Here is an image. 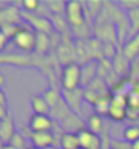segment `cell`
<instances>
[{
  "label": "cell",
  "instance_id": "26",
  "mask_svg": "<svg viewBox=\"0 0 139 149\" xmlns=\"http://www.w3.org/2000/svg\"><path fill=\"white\" fill-rule=\"evenodd\" d=\"M8 116V111H7V105H3L0 104V120H3Z\"/></svg>",
  "mask_w": 139,
  "mask_h": 149
},
{
  "label": "cell",
  "instance_id": "14",
  "mask_svg": "<svg viewBox=\"0 0 139 149\" xmlns=\"http://www.w3.org/2000/svg\"><path fill=\"white\" fill-rule=\"evenodd\" d=\"M19 19H21V13L17 8L8 7L6 10H0V27L10 23H18Z\"/></svg>",
  "mask_w": 139,
  "mask_h": 149
},
{
  "label": "cell",
  "instance_id": "1",
  "mask_svg": "<svg viewBox=\"0 0 139 149\" xmlns=\"http://www.w3.org/2000/svg\"><path fill=\"white\" fill-rule=\"evenodd\" d=\"M66 21L74 29H81L86 25L85 7L78 0H70L66 6Z\"/></svg>",
  "mask_w": 139,
  "mask_h": 149
},
{
  "label": "cell",
  "instance_id": "32",
  "mask_svg": "<svg viewBox=\"0 0 139 149\" xmlns=\"http://www.w3.org/2000/svg\"><path fill=\"white\" fill-rule=\"evenodd\" d=\"M29 149H38V148H34V146H32V148H29Z\"/></svg>",
  "mask_w": 139,
  "mask_h": 149
},
{
  "label": "cell",
  "instance_id": "10",
  "mask_svg": "<svg viewBox=\"0 0 139 149\" xmlns=\"http://www.w3.org/2000/svg\"><path fill=\"white\" fill-rule=\"evenodd\" d=\"M121 51H123V55L126 56V59L130 63H132L135 59H138L139 58V34L128 38L126 41V44L123 45Z\"/></svg>",
  "mask_w": 139,
  "mask_h": 149
},
{
  "label": "cell",
  "instance_id": "4",
  "mask_svg": "<svg viewBox=\"0 0 139 149\" xmlns=\"http://www.w3.org/2000/svg\"><path fill=\"white\" fill-rule=\"evenodd\" d=\"M23 19L29 23V26H32L36 33H45V34H50L53 32V23L49 18L42 17V15H36V14H27L21 13Z\"/></svg>",
  "mask_w": 139,
  "mask_h": 149
},
{
  "label": "cell",
  "instance_id": "17",
  "mask_svg": "<svg viewBox=\"0 0 139 149\" xmlns=\"http://www.w3.org/2000/svg\"><path fill=\"white\" fill-rule=\"evenodd\" d=\"M42 97L45 99V101L49 104L50 108H55L56 105H57L60 101H62V95H60V92L56 89V88H49V89H46L44 92V95Z\"/></svg>",
  "mask_w": 139,
  "mask_h": 149
},
{
  "label": "cell",
  "instance_id": "18",
  "mask_svg": "<svg viewBox=\"0 0 139 149\" xmlns=\"http://www.w3.org/2000/svg\"><path fill=\"white\" fill-rule=\"evenodd\" d=\"M128 25H130V27H131L128 38L139 34V8L128 13Z\"/></svg>",
  "mask_w": 139,
  "mask_h": 149
},
{
  "label": "cell",
  "instance_id": "3",
  "mask_svg": "<svg viewBox=\"0 0 139 149\" xmlns=\"http://www.w3.org/2000/svg\"><path fill=\"white\" fill-rule=\"evenodd\" d=\"M36 38L37 33L29 26L21 27V30L14 36L11 41L18 49L23 51V52H33V51H36Z\"/></svg>",
  "mask_w": 139,
  "mask_h": 149
},
{
  "label": "cell",
  "instance_id": "9",
  "mask_svg": "<svg viewBox=\"0 0 139 149\" xmlns=\"http://www.w3.org/2000/svg\"><path fill=\"white\" fill-rule=\"evenodd\" d=\"M55 133L53 131H44V133H33L30 131V141L33 146L38 149H46L55 145Z\"/></svg>",
  "mask_w": 139,
  "mask_h": 149
},
{
  "label": "cell",
  "instance_id": "20",
  "mask_svg": "<svg viewBox=\"0 0 139 149\" xmlns=\"http://www.w3.org/2000/svg\"><path fill=\"white\" fill-rule=\"evenodd\" d=\"M123 137H124V141H126V142H128V144H134L135 141L139 140V126H136V125L127 126L126 129H124Z\"/></svg>",
  "mask_w": 139,
  "mask_h": 149
},
{
  "label": "cell",
  "instance_id": "13",
  "mask_svg": "<svg viewBox=\"0 0 139 149\" xmlns=\"http://www.w3.org/2000/svg\"><path fill=\"white\" fill-rule=\"evenodd\" d=\"M30 104H32V109L36 115H49L50 113V107L49 104L45 101L42 96H32L30 99Z\"/></svg>",
  "mask_w": 139,
  "mask_h": 149
},
{
  "label": "cell",
  "instance_id": "22",
  "mask_svg": "<svg viewBox=\"0 0 139 149\" xmlns=\"http://www.w3.org/2000/svg\"><path fill=\"white\" fill-rule=\"evenodd\" d=\"M117 4H119L120 8L130 13V11L139 8V0H120V1H117Z\"/></svg>",
  "mask_w": 139,
  "mask_h": 149
},
{
  "label": "cell",
  "instance_id": "33",
  "mask_svg": "<svg viewBox=\"0 0 139 149\" xmlns=\"http://www.w3.org/2000/svg\"><path fill=\"white\" fill-rule=\"evenodd\" d=\"M79 149H83V148H79Z\"/></svg>",
  "mask_w": 139,
  "mask_h": 149
},
{
  "label": "cell",
  "instance_id": "5",
  "mask_svg": "<svg viewBox=\"0 0 139 149\" xmlns=\"http://www.w3.org/2000/svg\"><path fill=\"white\" fill-rule=\"evenodd\" d=\"M98 60H86V63L81 66V88L87 86L98 77Z\"/></svg>",
  "mask_w": 139,
  "mask_h": 149
},
{
  "label": "cell",
  "instance_id": "16",
  "mask_svg": "<svg viewBox=\"0 0 139 149\" xmlns=\"http://www.w3.org/2000/svg\"><path fill=\"white\" fill-rule=\"evenodd\" d=\"M50 48V38L49 34L45 33H37L36 38V52L38 55H45Z\"/></svg>",
  "mask_w": 139,
  "mask_h": 149
},
{
  "label": "cell",
  "instance_id": "23",
  "mask_svg": "<svg viewBox=\"0 0 139 149\" xmlns=\"http://www.w3.org/2000/svg\"><path fill=\"white\" fill-rule=\"evenodd\" d=\"M40 1L38 0H23L22 1V8L27 14H34L37 10L40 8Z\"/></svg>",
  "mask_w": 139,
  "mask_h": 149
},
{
  "label": "cell",
  "instance_id": "12",
  "mask_svg": "<svg viewBox=\"0 0 139 149\" xmlns=\"http://www.w3.org/2000/svg\"><path fill=\"white\" fill-rule=\"evenodd\" d=\"M60 149H79V137L78 133H71V131H64L60 137Z\"/></svg>",
  "mask_w": 139,
  "mask_h": 149
},
{
  "label": "cell",
  "instance_id": "7",
  "mask_svg": "<svg viewBox=\"0 0 139 149\" xmlns=\"http://www.w3.org/2000/svg\"><path fill=\"white\" fill-rule=\"evenodd\" d=\"M29 129L33 133H44L53 130V119L49 115H33L29 120Z\"/></svg>",
  "mask_w": 139,
  "mask_h": 149
},
{
  "label": "cell",
  "instance_id": "24",
  "mask_svg": "<svg viewBox=\"0 0 139 149\" xmlns=\"http://www.w3.org/2000/svg\"><path fill=\"white\" fill-rule=\"evenodd\" d=\"M10 144L14 145L15 148H18V149H25L26 141H25V137H23L21 133H15V136L12 137V140L10 141Z\"/></svg>",
  "mask_w": 139,
  "mask_h": 149
},
{
  "label": "cell",
  "instance_id": "25",
  "mask_svg": "<svg viewBox=\"0 0 139 149\" xmlns=\"http://www.w3.org/2000/svg\"><path fill=\"white\" fill-rule=\"evenodd\" d=\"M8 38H7V36H6L3 32H0V52L1 51H4V48L7 47V44H8Z\"/></svg>",
  "mask_w": 139,
  "mask_h": 149
},
{
  "label": "cell",
  "instance_id": "6",
  "mask_svg": "<svg viewBox=\"0 0 139 149\" xmlns=\"http://www.w3.org/2000/svg\"><path fill=\"white\" fill-rule=\"evenodd\" d=\"M79 144L83 149H102V137L95 134L89 129H83L78 133Z\"/></svg>",
  "mask_w": 139,
  "mask_h": 149
},
{
  "label": "cell",
  "instance_id": "11",
  "mask_svg": "<svg viewBox=\"0 0 139 149\" xmlns=\"http://www.w3.org/2000/svg\"><path fill=\"white\" fill-rule=\"evenodd\" d=\"M15 125H14L12 118L7 116L6 119L0 120V140L3 144H10V141L12 140V137L15 136Z\"/></svg>",
  "mask_w": 139,
  "mask_h": 149
},
{
  "label": "cell",
  "instance_id": "29",
  "mask_svg": "<svg viewBox=\"0 0 139 149\" xmlns=\"http://www.w3.org/2000/svg\"><path fill=\"white\" fill-rule=\"evenodd\" d=\"M1 149H18V148H15V146H14V145H11V144H4Z\"/></svg>",
  "mask_w": 139,
  "mask_h": 149
},
{
  "label": "cell",
  "instance_id": "31",
  "mask_svg": "<svg viewBox=\"0 0 139 149\" xmlns=\"http://www.w3.org/2000/svg\"><path fill=\"white\" fill-rule=\"evenodd\" d=\"M46 149H60V146H55L53 145V146H49V148H46Z\"/></svg>",
  "mask_w": 139,
  "mask_h": 149
},
{
  "label": "cell",
  "instance_id": "28",
  "mask_svg": "<svg viewBox=\"0 0 139 149\" xmlns=\"http://www.w3.org/2000/svg\"><path fill=\"white\" fill-rule=\"evenodd\" d=\"M6 84V77L3 74H0V89H1V86Z\"/></svg>",
  "mask_w": 139,
  "mask_h": 149
},
{
  "label": "cell",
  "instance_id": "21",
  "mask_svg": "<svg viewBox=\"0 0 139 149\" xmlns=\"http://www.w3.org/2000/svg\"><path fill=\"white\" fill-rule=\"evenodd\" d=\"M108 118L115 120V122H123L127 118V108H120V107L112 105L109 112H108Z\"/></svg>",
  "mask_w": 139,
  "mask_h": 149
},
{
  "label": "cell",
  "instance_id": "27",
  "mask_svg": "<svg viewBox=\"0 0 139 149\" xmlns=\"http://www.w3.org/2000/svg\"><path fill=\"white\" fill-rule=\"evenodd\" d=\"M0 104H3V105H7V97H6L4 92L3 89H0Z\"/></svg>",
  "mask_w": 139,
  "mask_h": 149
},
{
  "label": "cell",
  "instance_id": "19",
  "mask_svg": "<svg viewBox=\"0 0 139 149\" xmlns=\"http://www.w3.org/2000/svg\"><path fill=\"white\" fill-rule=\"evenodd\" d=\"M87 129L90 131L95 133V134H101V131L104 129L102 116H100L97 113H93L91 116H89V119H87Z\"/></svg>",
  "mask_w": 139,
  "mask_h": 149
},
{
  "label": "cell",
  "instance_id": "8",
  "mask_svg": "<svg viewBox=\"0 0 139 149\" xmlns=\"http://www.w3.org/2000/svg\"><path fill=\"white\" fill-rule=\"evenodd\" d=\"M63 100L66 101L70 109H71L74 113H79L81 112V107H82V101L85 100L83 97V91L81 88L76 89V91H63Z\"/></svg>",
  "mask_w": 139,
  "mask_h": 149
},
{
  "label": "cell",
  "instance_id": "2",
  "mask_svg": "<svg viewBox=\"0 0 139 149\" xmlns=\"http://www.w3.org/2000/svg\"><path fill=\"white\" fill-rule=\"evenodd\" d=\"M62 88L63 91H76L81 88V66L78 63H71L63 67L62 71Z\"/></svg>",
  "mask_w": 139,
  "mask_h": 149
},
{
  "label": "cell",
  "instance_id": "30",
  "mask_svg": "<svg viewBox=\"0 0 139 149\" xmlns=\"http://www.w3.org/2000/svg\"><path fill=\"white\" fill-rule=\"evenodd\" d=\"M131 148H132V149H139V140L135 141L134 144H131Z\"/></svg>",
  "mask_w": 139,
  "mask_h": 149
},
{
  "label": "cell",
  "instance_id": "15",
  "mask_svg": "<svg viewBox=\"0 0 139 149\" xmlns=\"http://www.w3.org/2000/svg\"><path fill=\"white\" fill-rule=\"evenodd\" d=\"M93 107H94V113L100 116H108V112L112 107V93L100 97Z\"/></svg>",
  "mask_w": 139,
  "mask_h": 149
}]
</instances>
